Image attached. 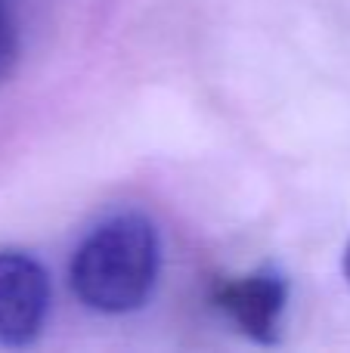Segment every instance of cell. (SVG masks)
<instances>
[{"label":"cell","instance_id":"obj_3","mask_svg":"<svg viewBox=\"0 0 350 353\" xmlns=\"http://www.w3.org/2000/svg\"><path fill=\"white\" fill-rule=\"evenodd\" d=\"M214 304L239 325L242 335L260 344H273L282 329L289 282L273 267L254 270L245 276H229V279L217 282Z\"/></svg>","mask_w":350,"mask_h":353},{"label":"cell","instance_id":"obj_4","mask_svg":"<svg viewBox=\"0 0 350 353\" xmlns=\"http://www.w3.org/2000/svg\"><path fill=\"white\" fill-rule=\"evenodd\" d=\"M19 50H22V41H19V22L12 16L10 0H0V84L12 74L19 62Z\"/></svg>","mask_w":350,"mask_h":353},{"label":"cell","instance_id":"obj_2","mask_svg":"<svg viewBox=\"0 0 350 353\" xmlns=\"http://www.w3.org/2000/svg\"><path fill=\"white\" fill-rule=\"evenodd\" d=\"M50 316V276L34 254L0 248V347H28Z\"/></svg>","mask_w":350,"mask_h":353},{"label":"cell","instance_id":"obj_5","mask_svg":"<svg viewBox=\"0 0 350 353\" xmlns=\"http://www.w3.org/2000/svg\"><path fill=\"white\" fill-rule=\"evenodd\" d=\"M344 279L350 282V242H347V251H344Z\"/></svg>","mask_w":350,"mask_h":353},{"label":"cell","instance_id":"obj_1","mask_svg":"<svg viewBox=\"0 0 350 353\" xmlns=\"http://www.w3.org/2000/svg\"><path fill=\"white\" fill-rule=\"evenodd\" d=\"M161 267V242L143 214H115L84 236L68 267L72 292L93 313L121 316L149 301Z\"/></svg>","mask_w":350,"mask_h":353}]
</instances>
